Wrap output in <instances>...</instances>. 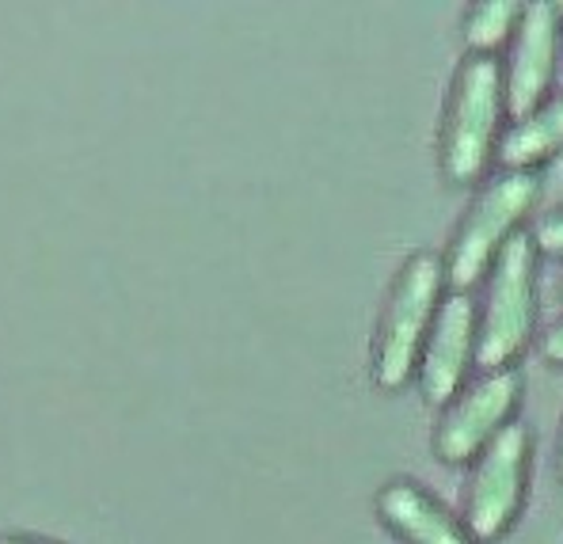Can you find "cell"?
Masks as SVG:
<instances>
[{
    "label": "cell",
    "instance_id": "1",
    "mask_svg": "<svg viewBox=\"0 0 563 544\" xmlns=\"http://www.w3.org/2000/svg\"><path fill=\"white\" fill-rule=\"evenodd\" d=\"M503 122H507L503 57L468 54L453 77L450 103L442 114V142H438L442 176L453 187H472L487 176L507 134Z\"/></svg>",
    "mask_w": 563,
    "mask_h": 544
},
{
    "label": "cell",
    "instance_id": "2",
    "mask_svg": "<svg viewBox=\"0 0 563 544\" xmlns=\"http://www.w3.org/2000/svg\"><path fill=\"white\" fill-rule=\"evenodd\" d=\"M537 252L533 236L518 233L499 252V259L487 270V290L479 304V343H476V369H515V362L533 343L537 317H541V278H537Z\"/></svg>",
    "mask_w": 563,
    "mask_h": 544
},
{
    "label": "cell",
    "instance_id": "3",
    "mask_svg": "<svg viewBox=\"0 0 563 544\" xmlns=\"http://www.w3.org/2000/svg\"><path fill=\"white\" fill-rule=\"evenodd\" d=\"M537 198H541V171L503 168L479 187L442 259L450 290L472 293V286L484 282L503 247L521 233V221L529 218Z\"/></svg>",
    "mask_w": 563,
    "mask_h": 544
},
{
    "label": "cell",
    "instance_id": "4",
    "mask_svg": "<svg viewBox=\"0 0 563 544\" xmlns=\"http://www.w3.org/2000/svg\"><path fill=\"white\" fill-rule=\"evenodd\" d=\"M442 259L430 252L408 255V263L396 275L388 290L385 312H380L377 340H374V381L377 389H404L416 377L422 343L434 324V312L445 297Z\"/></svg>",
    "mask_w": 563,
    "mask_h": 544
},
{
    "label": "cell",
    "instance_id": "5",
    "mask_svg": "<svg viewBox=\"0 0 563 544\" xmlns=\"http://www.w3.org/2000/svg\"><path fill=\"white\" fill-rule=\"evenodd\" d=\"M529 473H533V434L515 419L472 460L465 488V525L479 544H492L515 530L529 495Z\"/></svg>",
    "mask_w": 563,
    "mask_h": 544
},
{
    "label": "cell",
    "instance_id": "6",
    "mask_svg": "<svg viewBox=\"0 0 563 544\" xmlns=\"http://www.w3.org/2000/svg\"><path fill=\"white\" fill-rule=\"evenodd\" d=\"M521 403L518 369H487L453 396L434 426V457L442 465H472L515 423Z\"/></svg>",
    "mask_w": 563,
    "mask_h": 544
},
{
    "label": "cell",
    "instance_id": "7",
    "mask_svg": "<svg viewBox=\"0 0 563 544\" xmlns=\"http://www.w3.org/2000/svg\"><path fill=\"white\" fill-rule=\"evenodd\" d=\"M476 343H479V301L472 293L445 290L416 369L427 403L445 408L453 396L465 389L472 369H476Z\"/></svg>",
    "mask_w": 563,
    "mask_h": 544
},
{
    "label": "cell",
    "instance_id": "8",
    "mask_svg": "<svg viewBox=\"0 0 563 544\" xmlns=\"http://www.w3.org/2000/svg\"><path fill=\"white\" fill-rule=\"evenodd\" d=\"M560 4L533 0V4L521 8V23L507 46V62H503L510 119H526L529 111H537L549 99L560 65Z\"/></svg>",
    "mask_w": 563,
    "mask_h": 544
},
{
    "label": "cell",
    "instance_id": "9",
    "mask_svg": "<svg viewBox=\"0 0 563 544\" xmlns=\"http://www.w3.org/2000/svg\"><path fill=\"white\" fill-rule=\"evenodd\" d=\"M377 518L400 544H479L465 518L453 514L416 480H393L377 491Z\"/></svg>",
    "mask_w": 563,
    "mask_h": 544
},
{
    "label": "cell",
    "instance_id": "10",
    "mask_svg": "<svg viewBox=\"0 0 563 544\" xmlns=\"http://www.w3.org/2000/svg\"><path fill=\"white\" fill-rule=\"evenodd\" d=\"M563 153V92L544 99L526 119H515L499 142L495 160L507 171H537L544 160Z\"/></svg>",
    "mask_w": 563,
    "mask_h": 544
},
{
    "label": "cell",
    "instance_id": "11",
    "mask_svg": "<svg viewBox=\"0 0 563 544\" xmlns=\"http://www.w3.org/2000/svg\"><path fill=\"white\" fill-rule=\"evenodd\" d=\"M521 8L526 4H518V0H479V4H472L465 15L468 54L499 57V49L510 46V38H515Z\"/></svg>",
    "mask_w": 563,
    "mask_h": 544
},
{
    "label": "cell",
    "instance_id": "12",
    "mask_svg": "<svg viewBox=\"0 0 563 544\" xmlns=\"http://www.w3.org/2000/svg\"><path fill=\"white\" fill-rule=\"evenodd\" d=\"M529 236H533L537 252L541 255H552V259H563V206L560 210H549L541 221H537V229H529Z\"/></svg>",
    "mask_w": 563,
    "mask_h": 544
},
{
    "label": "cell",
    "instance_id": "13",
    "mask_svg": "<svg viewBox=\"0 0 563 544\" xmlns=\"http://www.w3.org/2000/svg\"><path fill=\"white\" fill-rule=\"evenodd\" d=\"M541 351H544V358H549L552 366H563V320H560L556 327H552L549 335H544Z\"/></svg>",
    "mask_w": 563,
    "mask_h": 544
},
{
    "label": "cell",
    "instance_id": "14",
    "mask_svg": "<svg viewBox=\"0 0 563 544\" xmlns=\"http://www.w3.org/2000/svg\"><path fill=\"white\" fill-rule=\"evenodd\" d=\"M0 544H54L46 537H27V533H8V537H0Z\"/></svg>",
    "mask_w": 563,
    "mask_h": 544
},
{
    "label": "cell",
    "instance_id": "15",
    "mask_svg": "<svg viewBox=\"0 0 563 544\" xmlns=\"http://www.w3.org/2000/svg\"><path fill=\"white\" fill-rule=\"evenodd\" d=\"M556 473H560V484H563V431H560V453H556Z\"/></svg>",
    "mask_w": 563,
    "mask_h": 544
}]
</instances>
